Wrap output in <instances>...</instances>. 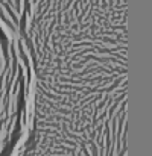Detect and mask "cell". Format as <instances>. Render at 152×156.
<instances>
[{"label":"cell","mask_w":152,"mask_h":156,"mask_svg":"<svg viewBox=\"0 0 152 156\" xmlns=\"http://www.w3.org/2000/svg\"><path fill=\"white\" fill-rule=\"evenodd\" d=\"M26 5L28 0H0V20L17 38L24 24Z\"/></svg>","instance_id":"cell-1"}]
</instances>
